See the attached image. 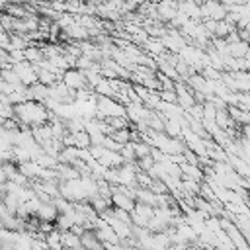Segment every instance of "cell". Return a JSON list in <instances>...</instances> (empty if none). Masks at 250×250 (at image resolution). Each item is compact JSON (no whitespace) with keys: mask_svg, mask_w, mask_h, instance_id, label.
I'll return each instance as SVG.
<instances>
[{"mask_svg":"<svg viewBox=\"0 0 250 250\" xmlns=\"http://www.w3.org/2000/svg\"><path fill=\"white\" fill-rule=\"evenodd\" d=\"M49 117H51V111H49L47 105L41 104V102L25 100V102L14 105V119H16L21 127L33 129V127L45 125V123H49Z\"/></svg>","mask_w":250,"mask_h":250,"instance_id":"cell-1","label":"cell"},{"mask_svg":"<svg viewBox=\"0 0 250 250\" xmlns=\"http://www.w3.org/2000/svg\"><path fill=\"white\" fill-rule=\"evenodd\" d=\"M72 92H78V90H84L88 86V78H86V72L80 70V68H66L62 72V78H61Z\"/></svg>","mask_w":250,"mask_h":250,"instance_id":"cell-2","label":"cell"},{"mask_svg":"<svg viewBox=\"0 0 250 250\" xmlns=\"http://www.w3.org/2000/svg\"><path fill=\"white\" fill-rule=\"evenodd\" d=\"M39 221H49V223H55L57 217H59V211L55 207L53 201H41L39 209H37V215H35Z\"/></svg>","mask_w":250,"mask_h":250,"instance_id":"cell-3","label":"cell"},{"mask_svg":"<svg viewBox=\"0 0 250 250\" xmlns=\"http://www.w3.org/2000/svg\"><path fill=\"white\" fill-rule=\"evenodd\" d=\"M45 240H47V246H49L51 250H64V246H62V236H61V230H59V229L47 232V234H45Z\"/></svg>","mask_w":250,"mask_h":250,"instance_id":"cell-4","label":"cell"},{"mask_svg":"<svg viewBox=\"0 0 250 250\" xmlns=\"http://www.w3.org/2000/svg\"><path fill=\"white\" fill-rule=\"evenodd\" d=\"M31 250H51V248L47 246L45 238H33L31 240Z\"/></svg>","mask_w":250,"mask_h":250,"instance_id":"cell-5","label":"cell"}]
</instances>
